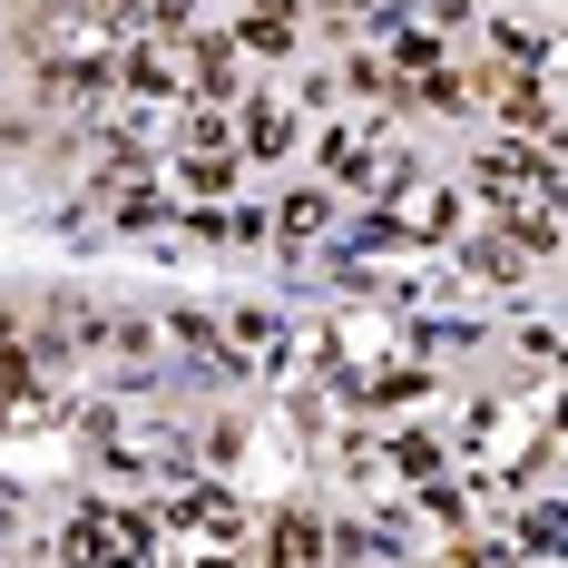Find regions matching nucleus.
I'll use <instances>...</instances> for the list:
<instances>
[{
	"label": "nucleus",
	"mask_w": 568,
	"mask_h": 568,
	"mask_svg": "<svg viewBox=\"0 0 568 568\" xmlns=\"http://www.w3.org/2000/svg\"><path fill=\"white\" fill-rule=\"evenodd\" d=\"M470 265H480L490 284H519V275H529V265H519V245H510V235H490V245H470Z\"/></svg>",
	"instance_id": "nucleus-3"
},
{
	"label": "nucleus",
	"mask_w": 568,
	"mask_h": 568,
	"mask_svg": "<svg viewBox=\"0 0 568 568\" xmlns=\"http://www.w3.org/2000/svg\"><path fill=\"white\" fill-rule=\"evenodd\" d=\"M314 549H324V529H314V519H284V529H275V568H304Z\"/></svg>",
	"instance_id": "nucleus-4"
},
{
	"label": "nucleus",
	"mask_w": 568,
	"mask_h": 568,
	"mask_svg": "<svg viewBox=\"0 0 568 568\" xmlns=\"http://www.w3.org/2000/svg\"><path fill=\"white\" fill-rule=\"evenodd\" d=\"M275 226H284V235H324V226H334V196H284Z\"/></svg>",
	"instance_id": "nucleus-2"
},
{
	"label": "nucleus",
	"mask_w": 568,
	"mask_h": 568,
	"mask_svg": "<svg viewBox=\"0 0 568 568\" xmlns=\"http://www.w3.org/2000/svg\"><path fill=\"white\" fill-rule=\"evenodd\" d=\"M245 148H284V109H255V118H245Z\"/></svg>",
	"instance_id": "nucleus-5"
},
{
	"label": "nucleus",
	"mask_w": 568,
	"mask_h": 568,
	"mask_svg": "<svg viewBox=\"0 0 568 568\" xmlns=\"http://www.w3.org/2000/svg\"><path fill=\"white\" fill-rule=\"evenodd\" d=\"M480 186H490L500 206H529V196H549V186H559V168H549V158H529V148H490V158H480Z\"/></svg>",
	"instance_id": "nucleus-1"
}]
</instances>
